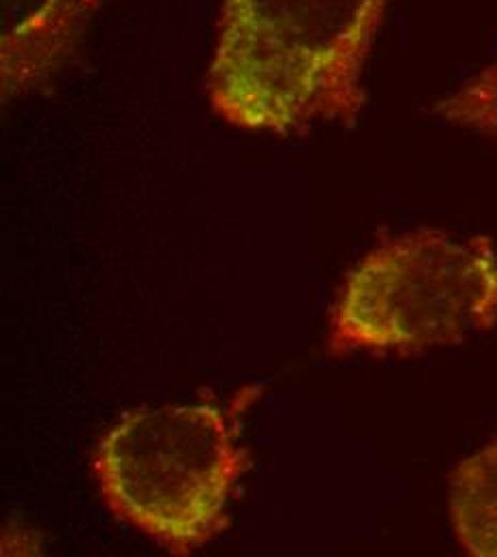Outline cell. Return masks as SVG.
Returning a JSON list of instances; mask_svg holds the SVG:
<instances>
[{"label":"cell","instance_id":"5b68a950","mask_svg":"<svg viewBox=\"0 0 497 557\" xmlns=\"http://www.w3.org/2000/svg\"><path fill=\"white\" fill-rule=\"evenodd\" d=\"M450 521L465 554L497 557V437L450 476Z\"/></svg>","mask_w":497,"mask_h":557},{"label":"cell","instance_id":"8992f818","mask_svg":"<svg viewBox=\"0 0 497 557\" xmlns=\"http://www.w3.org/2000/svg\"><path fill=\"white\" fill-rule=\"evenodd\" d=\"M435 110L448 123L497 141V57L442 99Z\"/></svg>","mask_w":497,"mask_h":557},{"label":"cell","instance_id":"3957f363","mask_svg":"<svg viewBox=\"0 0 497 557\" xmlns=\"http://www.w3.org/2000/svg\"><path fill=\"white\" fill-rule=\"evenodd\" d=\"M497 322L489 238L417 230L373 247L344 281L331 315L333 354H414Z\"/></svg>","mask_w":497,"mask_h":557},{"label":"cell","instance_id":"277c9868","mask_svg":"<svg viewBox=\"0 0 497 557\" xmlns=\"http://www.w3.org/2000/svg\"><path fill=\"white\" fill-rule=\"evenodd\" d=\"M0 95L13 101L50 86L72 63L99 0H0Z\"/></svg>","mask_w":497,"mask_h":557},{"label":"cell","instance_id":"6da1fadb","mask_svg":"<svg viewBox=\"0 0 497 557\" xmlns=\"http://www.w3.org/2000/svg\"><path fill=\"white\" fill-rule=\"evenodd\" d=\"M388 0H223L207 88L245 132L355 127L362 73Z\"/></svg>","mask_w":497,"mask_h":557},{"label":"cell","instance_id":"7a4b0ae2","mask_svg":"<svg viewBox=\"0 0 497 557\" xmlns=\"http://www.w3.org/2000/svg\"><path fill=\"white\" fill-rule=\"evenodd\" d=\"M245 468L227 420L209 404L138 410L92 453L108 508L172 556H189L221 532Z\"/></svg>","mask_w":497,"mask_h":557}]
</instances>
